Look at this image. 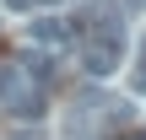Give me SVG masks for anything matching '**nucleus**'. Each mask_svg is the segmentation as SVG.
Wrapping results in <instances>:
<instances>
[{
    "mask_svg": "<svg viewBox=\"0 0 146 140\" xmlns=\"http://www.w3.org/2000/svg\"><path fill=\"white\" fill-rule=\"evenodd\" d=\"M27 38H33L38 49H65L70 22H65V16H33V22H27Z\"/></svg>",
    "mask_w": 146,
    "mask_h": 140,
    "instance_id": "obj_1",
    "label": "nucleus"
},
{
    "mask_svg": "<svg viewBox=\"0 0 146 140\" xmlns=\"http://www.w3.org/2000/svg\"><path fill=\"white\" fill-rule=\"evenodd\" d=\"M5 103H11V113H16L22 124H27V119H43V113H49V97H43L38 86H22V81H16V86L5 92Z\"/></svg>",
    "mask_w": 146,
    "mask_h": 140,
    "instance_id": "obj_2",
    "label": "nucleus"
},
{
    "mask_svg": "<svg viewBox=\"0 0 146 140\" xmlns=\"http://www.w3.org/2000/svg\"><path fill=\"white\" fill-rule=\"evenodd\" d=\"M5 140H38V129H11Z\"/></svg>",
    "mask_w": 146,
    "mask_h": 140,
    "instance_id": "obj_3",
    "label": "nucleus"
},
{
    "mask_svg": "<svg viewBox=\"0 0 146 140\" xmlns=\"http://www.w3.org/2000/svg\"><path fill=\"white\" fill-rule=\"evenodd\" d=\"M5 5H11V11H33L38 0H5Z\"/></svg>",
    "mask_w": 146,
    "mask_h": 140,
    "instance_id": "obj_4",
    "label": "nucleus"
},
{
    "mask_svg": "<svg viewBox=\"0 0 146 140\" xmlns=\"http://www.w3.org/2000/svg\"><path fill=\"white\" fill-rule=\"evenodd\" d=\"M119 140H146V129H130V135H119Z\"/></svg>",
    "mask_w": 146,
    "mask_h": 140,
    "instance_id": "obj_5",
    "label": "nucleus"
}]
</instances>
